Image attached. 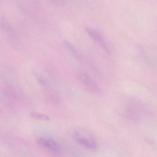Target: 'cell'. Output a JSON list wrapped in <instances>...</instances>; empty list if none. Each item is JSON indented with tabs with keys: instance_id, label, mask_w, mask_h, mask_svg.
Returning a JSON list of instances; mask_svg holds the SVG:
<instances>
[{
	"instance_id": "cell-1",
	"label": "cell",
	"mask_w": 157,
	"mask_h": 157,
	"mask_svg": "<svg viewBox=\"0 0 157 157\" xmlns=\"http://www.w3.org/2000/svg\"><path fill=\"white\" fill-rule=\"evenodd\" d=\"M76 75L79 81L87 90L94 94L101 93L99 86L88 72L83 70L78 69Z\"/></svg>"
},
{
	"instance_id": "cell-2",
	"label": "cell",
	"mask_w": 157,
	"mask_h": 157,
	"mask_svg": "<svg viewBox=\"0 0 157 157\" xmlns=\"http://www.w3.org/2000/svg\"><path fill=\"white\" fill-rule=\"evenodd\" d=\"M2 30L7 37L8 41L14 47L19 44V36L15 28L5 16H2L0 19Z\"/></svg>"
},
{
	"instance_id": "cell-3",
	"label": "cell",
	"mask_w": 157,
	"mask_h": 157,
	"mask_svg": "<svg viewBox=\"0 0 157 157\" xmlns=\"http://www.w3.org/2000/svg\"><path fill=\"white\" fill-rule=\"evenodd\" d=\"M74 136L76 141L81 146L90 150L97 149V143L90 134L84 131H76Z\"/></svg>"
},
{
	"instance_id": "cell-4",
	"label": "cell",
	"mask_w": 157,
	"mask_h": 157,
	"mask_svg": "<svg viewBox=\"0 0 157 157\" xmlns=\"http://www.w3.org/2000/svg\"><path fill=\"white\" fill-rule=\"evenodd\" d=\"M64 45L65 48L67 50L68 52L71 55V56L73 57V58L75 59L81 63L82 62L86 65H88L93 69L95 70L92 63H91L90 61H89L88 59L85 57V56H84V55H83L81 52L79 51L72 43L67 40H66L64 42Z\"/></svg>"
},
{
	"instance_id": "cell-5",
	"label": "cell",
	"mask_w": 157,
	"mask_h": 157,
	"mask_svg": "<svg viewBox=\"0 0 157 157\" xmlns=\"http://www.w3.org/2000/svg\"><path fill=\"white\" fill-rule=\"evenodd\" d=\"M36 78L38 84L49 94L54 95L56 94V89L54 88V84L52 79L48 77V75L40 71H36L34 73Z\"/></svg>"
},
{
	"instance_id": "cell-6",
	"label": "cell",
	"mask_w": 157,
	"mask_h": 157,
	"mask_svg": "<svg viewBox=\"0 0 157 157\" xmlns=\"http://www.w3.org/2000/svg\"><path fill=\"white\" fill-rule=\"evenodd\" d=\"M86 32H87L89 36L92 39L94 42H95L99 46L101 47L107 53H110V49L107 45L106 41L105 40L102 36L97 30L91 27H86Z\"/></svg>"
},
{
	"instance_id": "cell-7",
	"label": "cell",
	"mask_w": 157,
	"mask_h": 157,
	"mask_svg": "<svg viewBox=\"0 0 157 157\" xmlns=\"http://www.w3.org/2000/svg\"><path fill=\"white\" fill-rule=\"evenodd\" d=\"M36 142L41 147L52 151L59 152L61 150L60 146L53 139L48 137H40L37 139Z\"/></svg>"
},
{
	"instance_id": "cell-8",
	"label": "cell",
	"mask_w": 157,
	"mask_h": 157,
	"mask_svg": "<svg viewBox=\"0 0 157 157\" xmlns=\"http://www.w3.org/2000/svg\"><path fill=\"white\" fill-rule=\"evenodd\" d=\"M31 116L32 117L37 120H43V121H48L50 120V117L44 114L36 112H33L31 113Z\"/></svg>"
}]
</instances>
